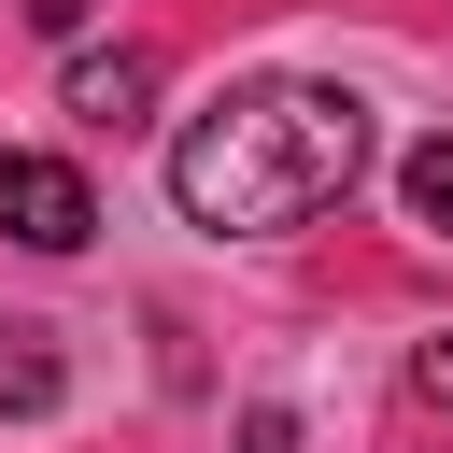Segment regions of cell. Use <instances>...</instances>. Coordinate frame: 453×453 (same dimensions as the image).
I'll use <instances>...</instances> for the list:
<instances>
[{"label":"cell","instance_id":"cell-7","mask_svg":"<svg viewBox=\"0 0 453 453\" xmlns=\"http://www.w3.org/2000/svg\"><path fill=\"white\" fill-rule=\"evenodd\" d=\"M14 14H28V28H85L99 0H14Z\"/></svg>","mask_w":453,"mask_h":453},{"label":"cell","instance_id":"cell-1","mask_svg":"<svg viewBox=\"0 0 453 453\" xmlns=\"http://www.w3.org/2000/svg\"><path fill=\"white\" fill-rule=\"evenodd\" d=\"M354 170H368V99L354 85H241V99H212L170 142V198L212 241L311 226V212L354 198Z\"/></svg>","mask_w":453,"mask_h":453},{"label":"cell","instance_id":"cell-8","mask_svg":"<svg viewBox=\"0 0 453 453\" xmlns=\"http://www.w3.org/2000/svg\"><path fill=\"white\" fill-rule=\"evenodd\" d=\"M425 396H439V411H453V340H425Z\"/></svg>","mask_w":453,"mask_h":453},{"label":"cell","instance_id":"cell-3","mask_svg":"<svg viewBox=\"0 0 453 453\" xmlns=\"http://www.w3.org/2000/svg\"><path fill=\"white\" fill-rule=\"evenodd\" d=\"M142 99H156V57H142V42L71 57V113H85V127H142Z\"/></svg>","mask_w":453,"mask_h":453},{"label":"cell","instance_id":"cell-4","mask_svg":"<svg viewBox=\"0 0 453 453\" xmlns=\"http://www.w3.org/2000/svg\"><path fill=\"white\" fill-rule=\"evenodd\" d=\"M57 326H0V411H57Z\"/></svg>","mask_w":453,"mask_h":453},{"label":"cell","instance_id":"cell-5","mask_svg":"<svg viewBox=\"0 0 453 453\" xmlns=\"http://www.w3.org/2000/svg\"><path fill=\"white\" fill-rule=\"evenodd\" d=\"M396 198H411V226H439V241H453V127H439V142H411Z\"/></svg>","mask_w":453,"mask_h":453},{"label":"cell","instance_id":"cell-6","mask_svg":"<svg viewBox=\"0 0 453 453\" xmlns=\"http://www.w3.org/2000/svg\"><path fill=\"white\" fill-rule=\"evenodd\" d=\"M241 453H297V425H283V411H255V425H241Z\"/></svg>","mask_w":453,"mask_h":453},{"label":"cell","instance_id":"cell-2","mask_svg":"<svg viewBox=\"0 0 453 453\" xmlns=\"http://www.w3.org/2000/svg\"><path fill=\"white\" fill-rule=\"evenodd\" d=\"M85 226H99V184H85L71 156H0V241H28V255H85Z\"/></svg>","mask_w":453,"mask_h":453}]
</instances>
